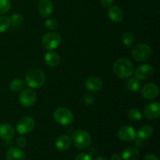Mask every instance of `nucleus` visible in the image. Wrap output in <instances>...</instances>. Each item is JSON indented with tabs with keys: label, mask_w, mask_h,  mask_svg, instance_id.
<instances>
[{
	"label": "nucleus",
	"mask_w": 160,
	"mask_h": 160,
	"mask_svg": "<svg viewBox=\"0 0 160 160\" xmlns=\"http://www.w3.org/2000/svg\"><path fill=\"white\" fill-rule=\"evenodd\" d=\"M112 71L118 78L126 79L132 76L134 72V67L129 59L122 58L115 61L112 65Z\"/></svg>",
	"instance_id": "1"
},
{
	"label": "nucleus",
	"mask_w": 160,
	"mask_h": 160,
	"mask_svg": "<svg viewBox=\"0 0 160 160\" xmlns=\"http://www.w3.org/2000/svg\"><path fill=\"white\" fill-rule=\"evenodd\" d=\"M46 77L41 69L32 68L26 75V82L32 89L41 88L45 84Z\"/></svg>",
	"instance_id": "2"
},
{
	"label": "nucleus",
	"mask_w": 160,
	"mask_h": 160,
	"mask_svg": "<svg viewBox=\"0 0 160 160\" xmlns=\"http://www.w3.org/2000/svg\"><path fill=\"white\" fill-rule=\"evenodd\" d=\"M72 141L76 148L83 150L90 146L92 143V137L87 131L79 130L73 133Z\"/></svg>",
	"instance_id": "3"
},
{
	"label": "nucleus",
	"mask_w": 160,
	"mask_h": 160,
	"mask_svg": "<svg viewBox=\"0 0 160 160\" xmlns=\"http://www.w3.org/2000/svg\"><path fill=\"white\" fill-rule=\"evenodd\" d=\"M53 119L62 126H67L73 123V114L69 109L65 107L58 108L53 113Z\"/></svg>",
	"instance_id": "4"
},
{
	"label": "nucleus",
	"mask_w": 160,
	"mask_h": 160,
	"mask_svg": "<svg viewBox=\"0 0 160 160\" xmlns=\"http://www.w3.org/2000/svg\"><path fill=\"white\" fill-rule=\"evenodd\" d=\"M61 42H62V38L60 34L55 31H52L47 33L43 36L42 39V45L45 49L52 51L60 45Z\"/></svg>",
	"instance_id": "5"
},
{
	"label": "nucleus",
	"mask_w": 160,
	"mask_h": 160,
	"mask_svg": "<svg viewBox=\"0 0 160 160\" xmlns=\"http://www.w3.org/2000/svg\"><path fill=\"white\" fill-rule=\"evenodd\" d=\"M152 48L147 44H139L131 51L133 58L138 62H145L152 56Z\"/></svg>",
	"instance_id": "6"
},
{
	"label": "nucleus",
	"mask_w": 160,
	"mask_h": 160,
	"mask_svg": "<svg viewBox=\"0 0 160 160\" xmlns=\"http://www.w3.org/2000/svg\"><path fill=\"white\" fill-rule=\"evenodd\" d=\"M37 100V93L32 88H27L22 90L19 95L20 103L24 107L32 106Z\"/></svg>",
	"instance_id": "7"
},
{
	"label": "nucleus",
	"mask_w": 160,
	"mask_h": 160,
	"mask_svg": "<svg viewBox=\"0 0 160 160\" xmlns=\"http://www.w3.org/2000/svg\"><path fill=\"white\" fill-rule=\"evenodd\" d=\"M35 121L31 117H23L20 119L17 124V131L21 135L28 134L34 130Z\"/></svg>",
	"instance_id": "8"
},
{
	"label": "nucleus",
	"mask_w": 160,
	"mask_h": 160,
	"mask_svg": "<svg viewBox=\"0 0 160 160\" xmlns=\"http://www.w3.org/2000/svg\"><path fill=\"white\" fill-rule=\"evenodd\" d=\"M154 74V69L150 64H142L135 70V78L139 81H146Z\"/></svg>",
	"instance_id": "9"
},
{
	"label": "nucleus",
	"mask_w": 160,
	"mask_h": 160,
	"mask_svg": "<svg viewBox=\"0 0 160 160\" xmlns=\"http://www.w3.org/2000/svg\"><path fill=\"white\" fill-rule=\"evenodd\" d=\"M137 136V132L134 128L131 126H123L120 128L118 131L119 138L123 142H133Z\"/></svg>",
	"instance_id": "10"
},
{
	"label": "nucleus",
	"mask_w": 160,
	"mask_h": 160,
	"mask_svg": "<svg viewBox=\"0 0 160 160\" xmlns=\"http://www.w3.org/2000/svg\"><path fill=\"white\" fill-rule=\"evenodd\" d=\"M159 87L154 83H148V84H145L142 89V95L145 99H154L159 95Z\"/></svg>",
	"instance_id": "11"
},
{
	"label": "nucleus",
	"mask_w": 160,
	"mask_h": 160,
	"mask_svg": "<svg viewBox=\"0 0 160 160\" xmlns=\"http://www.w3.org/2000/svg\"><path fill=\"white\" fill-rule=\"evenodd\" d=\"M144 114L148 120H156L160 117V104L152 102L147 105L144 109Z\"/></svg>",
	"instance_id": "12"
},
{
	"label": "nucleus",
	"mask_w": 160,
	"mask_h": 160,
	"mask_svg": "<svg viewBox=\"0 0 160 160\" xmlns=\"http://www.w3.org/2000/svg\"><path fill=\"white\" fill-rule=\"evenodd\" d=\"M108 17L113 23H120L124 18V12L120 6H112L108 9Z\"/></svg>",
	"instance_id": "13"
},
{
	"label": "nucleus",
	"mask_w": 160,
	"mask_h": 160,
	"mask_svg": "<svg viewBox=\"0 0 160 160\" xmlns=\"http://www.w3.org/2000/svg\"><path fill=\"white\" fill-rule=\"evenodd\" d=\"M53 3L51 0H40L38 4V12L42 17H47L53 12Z\"/></svg>",
	"instance_id": "14"
},
{
	"label": "nucleus",
	"mask_w": 160,
	"mask_h": 160,
	"mask_svg": "<svg viewBox=\"0 0 160 160\" xmlns=\"http://www.w3.org/2000/svg\"><path fill=\"white\" fill-rule=\"evenodd\" d=\"M103 82L98 77H90L85 81V87L88 91L92 92H96L102 88Z\"/></svg>",
	"instance_id": "15"
},
{
	"label": "nucleus",
	"mask_w": 160,
	"mask_h": 160,
	"mask_svg": "<svg viewBox=\"0 0 160 160\" xmlns=\"http://www.w3.org/2000/svg\"><path fill=\"white\" fill-rule=\"evenodd\" d=\"M15 136V130L8 123L0 124V138L5 141L12 140Z\"/></svg>",
	"instance_id": "16"
},
{
	"label": "nucleus",
	"mask_w": 160,
	"mask_h": 160,
	"mask_svg": "<svg viewBox=\"0 0 160 160\" xmlns=\"http://www.w3.org/2000/svg\"><path fill=\"white\" fill-rule=\"evenodd\" d=\"M72 143V140L68 135L63 134L61 135L56 139V148L59 152H65L69 149Z\"/></svg>",
	"instance_id": "17"
},
{
	"label": "nucleus",
	"mask_w": 160,
	"mask_h": 160,
	"mask_svg": "<svg viewBox=\"0 0 160 160\" xmlns=\"http://www.w3.org/2000/svg\"><path fill=\"white\" fill-rule=\"evenodd\" d=\"M140 152L135 147H128L123 152L121 156L122 160H139Z\"/></svg>",
	"instance_id": "18"
},
{
	"label": "nucleus",
	"mask_w": 160,
	"mask_h": 160,
	"mask_svg": "<svg viewBox=\"0 0 160 160\" xmlns=\"http://www.w3.org/2000/svg\"><path fill=\"white\" fill-rule=\"evenodd\" d=\"M6 160H25V153L21 148H12L6 152Z\"/></svg>",
	"instance_id": "19"
},
{
	"label": "nucleus",
	"mask_w": 160,
	"mask_h": 160,
	"mask_svg": "<svg viewBox=\"0 0 160 160\" xmlns=\"http://www.w3.org/2000/svg\"><path fill=\"white\" fill-rule=\"evenodd\" d=\"M45 63L50 67H56L60 62V57L56 52L50 51L47 52L45 56Z\"/></svg>",
	"instance_id": "20"
},
{
	"label": "nucleus",
	"mask_w": 160,
	"mask_h": 160,
	"mask_svg": "<svg viewBox=\"0 0 160 160\" xmlns=\"http://www.w3.org/2000/svg\"><path fill=\"white\" fill-rule=\"evenodd\" d=\"M153 134V128L150 125H144L142 128H139L138 131L137 133V136L136 137L142 138L143 140H146V139L149 138Z\"/></svg>",
	"instance_id": "21"
},
{
	"label": "nucleus",
	"mask_w": 160,
	"mask_h": 160,
	"mask_svg": "<svg viewBox=\"0 0 160 160\" xmlns=\"http://www.w3.org/2000/svg\"><path fill=\"white\" fill-rule=\"evenodd\" d=\"M127 89L131 93H136L140 89V81L137 78H130L126 84Z\"/></svg>",
	"instance_id": "22"
},
{
	"label": "nucleus",
	"mask_w": 160,
	"mask_h": 160,
	"mask_svg": "<svg viewBox=\"0 0 160 160\" xmlns=\"http://www.w3.org/2000/svg\"><path fill=\"white\" fill-rule=\"evenodd\" d=\"M24 88V82L21 78H15L9 84V88L12 92H20Z\"/></svg>",
	"instance_id": "23"
},
{
	"label": "nucleus",
	"mask_w": 160,
	"mask_h": 160,
	"mask_svg": "<svg viewBox=\"0 0 160 160\" xmlns=\"http://www.w3.org/2000/svg\"><path fill=\"white\" fill-rule=\"evenodd\" d=\"M134 41H135V38H134V34L130 31H127L122 36V42L128 48H131L134 45Z\"/></svg>",
	"instance_id": "24"
},
{
	"label": "nucleus",
	"mask_w": 160,
	"mask_h": 160,
	"mask_svg": "<svg viewBox=\"0 0 160 160\" xmlns=\"http://www.w3.org/2000/svg\"><path fill=\"white\" fill-rule=\"evenodd\" d=\"M128 117L132 121H139L142 119V113L137 108H132L128 112Z\"/></svg>",
	"instance_id": "25"
},
{
	"label": "nucleus",
	"mask_w": 160,
	"mask_h": 160,
	"mask_svg": "<svg viewBox=\"0 0 160 160\" xmlns=\"http://www.w3.org/2000/svg\"><path fill=\"white\" fill-rule=\"evenodd\" d=\"M10 26V18L6 17V16H1L0 17V33H3L6 31Z\"/></svg>",
	"instance_id": "26"
},
{
	"label": "nucleus",
	"mask_w": 160,
	"mask_h": 160,
	"mask_svg": "<svg viewBox=\"0 0 160 160\" xmlns=\"http://www.w3.org/2000/svg\"><path fill=\"white\" fill-rule=\"evenodd\" d=\"M45 24L47 29L52 31H56L59 28V23H58L57 20L53 18L47 19L45 22Z\"/></svg>",
	"instance_id": "27"
},
{
	"label": "nucleus",
	"mask_w": 160,
	"mask_h": 160,
	"mask_svg": "<svg viewBox=\"0 0 160 160\" xmlns=\"http://www.w3.org/2000/svg\"><path fill=\"white\" fill-rule=\"evenodd\" d=\"M23 17H22L21 14L20 13H14L12 14V16L11 17L10 20H11V25H12L13 28H18L20 24L23 22Z\"/></svg>",
	"instance_id": "28"
},
{
	"label": "nucleus",
	"mask_w": 160,
	"mask_h": 160,
	"mask_svg": "<svg viewBox=\"0 0 160 160\" xmlns=\"http://www.w3.org/2000/svg\"><path fill=\"white\" fill-rule=\"evenodd\" d=\"M11 8L10 0H0V14L7 12Z\"/></svg>",
	"instance_id": "29"
},
{
	"label": "nucleus",
	"mask_w": 160,
	"mask_h": 160,
	"mask_svg": "<svg viewBox=\"0 0 160 160\" xmlns=\"http://www.w3.org/2000/svg\"><path fill=\"white\" fill-rule=\"evenodd\" d=\"M27 143H28L27 138L24 137V136L21 135V134H20V136H19V137L17 138V145L20 148L26 147Z\"/></svg>",
	"instance_id": "30"
},
{
	"label": "nucleus",
	"mask_w": 160,
	"mask_h": 160,
	"mask_svg": "<svg viewBox=\"0 0 160 160\" xmlns=\"http://www.w3.org/2000/svg\"><path fill=\"white\" fill-rule=\"evenodd\" d=\"M75 160H92V156L88 153H80L75 157Z\"/></svg>",
	"instance_id": "31"
},
{
	"label": "nucleus",
	"mask_w": 160,
	"mask_h": 160,
	"mask_svg": "<svg viewBox=\"0 0 160 160\" xmlns=\"http://www.w3.org/2000/svg\"><path fill=\"white\" fill-rule=\"evenodd\" d=\"M134 145H135V146L137 147V148H142L144 146H145V140H143V139L142 138H139L136 137L135 139H134Z\"/></svg>",
	"instance_id": "32"
},
{
	"label": "nucleus",
	"mask_w": 160,
	"mask_h": 160,
	"mask_svg": "<svg viewBox=\"0 0 160 160\" xmlns=\"http://www.w3.org/2000/svg\"><path fill=\"white\" fill-rule=\"evenodd\" d=\"M84 100L87 105H92L94 102V96L91 94H85L84 96Z\"/></svg>",
	"instance_id": "33"
},
{
	"label": "nucleus",
	"mask_w": 160,
	"mask_h": 160,
	"mask_svg": "<svg viewBox=\"0 0 160 160\" xmlns=\"http://www.w3.org/2000/svg\"><path fill=\"white\" fill-rule=\"evenodd\" d=\"M100 2H101L102 7L109 8L112 6V5L113 4L114 0H100Z\"/></svg>",
	"instance_id": "34"
},
{
	"label": "nucleus",
	"mask_w": 160,
	"mask_h": 160,
	"mask_svg": "<svg viewBox=\"0 0 160 160\" xmlns=\"http://www.w3.org/2000/svg\"><path fill=\"white\" fill-rule=\"evenodd\" d=\"M145 160H159V158L153 154H148L145 156Z\"/></svg>",
	"instance_id": "35"
},
{
	"label": "nucleus",
	"mask_w": 160,
	"mask_h": 160,
	"mask_svg": "<svg viewBox=\"0 0 160 160\" xmlns=\"http://www.w3.org/2000/svg\"><path fill=\"white\" fill-rule=\"evenodd\" d=\"M111 160H122V159L119 154H113L111 157Z\"/></svg>",
	"instance_id": "36"
},
{
	"label": "nucleus",
	"mask_w": 160,
	"mask_h": 160,
	"mask_svg": "<svg viewBox=\"0 0 160 160\" xmlns=\"http://www.w3.org/2000/svg\"><path fill=\"white\" fill-rule=\"evenodd\" d=\"M95 160H108L106 158L103 157V156H98V157L95 158Z\"/></svg>",
	"instance_id": "37"
}]
</instances>
